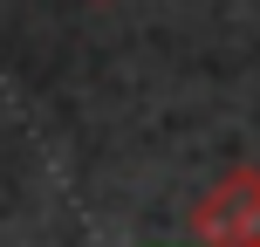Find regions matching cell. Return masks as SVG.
I'll list each match as a JSON object with an SVG mask.
<instances>
[{
	"label": "cell",
	"instance_id": "1",
	"mask_svg": "<svg viewBox=\"0 0 260 247\" xmlns=\"http://www.w3.org/2000/svg\"><path fill=\"white\" fill-rule=\"evenodd\" d=\"M192 247H260V165H233L199 193Z\"/></svg>",
	"mask_w": 260,
	"mask_h": 247
},
{
	"label": "cell",
	"instance_id": "2",
	"mask_svg": "<svg viewBox=\"0 0 260 247\" xmlns=\"http://www.w3.org/2000/svg\"><path fill=\"white\" fill-rule=\"evenodd\" d=\"M96 7H103V0H96Z\"/></svg>",
	"mask_w": 260,
	"mask_h": 247
}]
</instances>
